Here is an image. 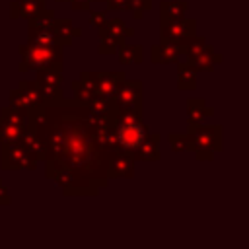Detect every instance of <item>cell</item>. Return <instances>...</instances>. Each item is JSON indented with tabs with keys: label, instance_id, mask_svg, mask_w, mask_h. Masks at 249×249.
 Returning a JSON list of instances; mask_svg holds the SVG:
<instances>
[{
	"label": "cell",
	"instance_id": "1",
	"mask_svg": "<svg viewBox=\"0 0 249 249\" xmlns=\"http://www.w3.org/2000/svg\"><path fill=\"white\" fill-rule=\"evenodd\" d=\"M27 130L41 136L47 158H54L74 171L80 196H95L107 185L109 152L95 144L86 105L74 97L43 103L27 111Z\"/></svg>",
	"mask_w": 249,
	"mask_h": 249
},
{
	"label": "cell",
	"instance_id": "2",
	"mask_svg": "<svg viewBox=\"0 0 249 249\" xmlns=\"http://www.w3.org/2000/svg\"><path fill=\"white\" fill-rule=\"evenodd\" d=\"M19 54V64L18 72L25 74L29 70H39V68H54V70H64V54H62V45H19L18 49Z\"/></svg>",
	"mask_w": 249,
	"mask_h": 249
},
{
	"label": "cell",
	"instance_id": "3",
	"mask_svg": "<svg viewBox=\"0 0 249 249\" xmlns=\"http://www.w3.org/2000/svg\"><path fill=\"white\" fill-rule=\"evenodd\" d=\"M117 148L134 154V150L142 144V140L148 134V126L144 123L142 111H119L113 121Z\"/></svg>",
	"mask_w": 249,
	"mask_h": 249
},
{
	"label": "cell",
	"instance_id": "4",
	"mask_svg": "<svg viewBox=\"0 0 249 249\" xmlns=\"http://www.w3.org/2000/svg\"><path fill=\"white\" fill-rule=\"evenodd\" d=\"M27 130V113L6 105L0 109V144L2 142H16Z\"/></svg>",
	"mask_w": 249,
	"mask_h": 249
},
{
	"label": "cell",
	"instance_id": "5",
	"mask_svg": "<svg viewBox=\"0 0 249 249\" xmlns=\"http://www.w3.org/2000/svg\"><path fill=\"white\" fill-rule=\"evenodd\" d=\"M0 167L2 169H25L33 171L37 167V160L21 146L19 140L16 142H2L0 144Z\"/></svg>",
	"mask_w": 249,
	"mask_h": 249
},
{
	"label": "cell",
	"instance_id": "6",
	"mask_svg": "<svg viewBox=\"0 0 249 249\" xmlns=\"http://www.w3.org/2000/svg\"><path fill=\"white\" fill-rule=\"evenodd\" d=\"M113 101L119 111H142L144 107V84L142 80H123L117 86Z\"/></svg>",
	"mask_w": 249,
	"mask_h": 249
},
{
	"label": "cell",
	"instance_id": "7",
	"mask_svg": "<svg viewBox=\"0 0 249 249\" xmlns=\"http://www.w3.org/2000/svg\"><path fill=\"white\" fill-rule=\"evenodd\" d=\"M35 74H37L35 84L39 88L43 103H54V101L64 97V91H62V82H64L62 70L39 68V70H35Z\"/></svg>",
	"mask_w": 249,
	"mask_h": 249
},
{
	"label": "cell",
	"instance_id": "8",
	"mask_svg": "<svg viewBox=\"0 0 249 249\" xmlns=\"http://www.w3.org/2000/svg\"><path fill=\"white\" fill-rule=\"evenodd\" d=\"M187 132L193 136L195 148H204L212 152L224 150V130L222 124H196L193 128H187Z\"/></svg>",
	"mask_w": 249,
	"mask_h": 249
},
{
	"label": "cell",
	"instance_id": "9",
	"mask_svg": "<svg viewBox=\"0 0 249 249\" xmlns=\"http://www.w3.org/2000/svg\"><path fill=\"white\" fill-rule=\"evenodd\" d=\"M10 105L12 107H18L21 111H31L39 105H43V97L39 93V88L35 84V80H21L18 84L16 89L10 91V97H8Z\"/></svg>",
	"mask_w": 249,
	"mask_h": 249
},
{
	"label": "cell",
	"instance_id": "10",
	"mask_svg": "<svg viewBox=\"0 0 249 249\" xmlns=\"http://www.w3.org/2000/svg\"><path fill=\"white\" fill-rule=\"evenodd\" d=\"M134 156L124 150H111L107 161V179H130L134 177Z\"/></svg>",
	"mask_w": 249,
	"mask_h": 249
},
{
	"label": "cell",
	"instance_id": "11",
	"mask_svg": "<svg viewBox=\"0 0 249 249\" xmlns=\"http://www.w3.org/2000/svg\"><path fill=\"white\" fill-rule=\"evenodd\" d=\"M196 33V19L195 18H179L171 21L160 23V41H171L179 43L181 39Z\"/></svg>",
	"mask_w": 249,
	"mask_h": 249
},
{
	"label": "cell",
	"instance_id": "12",
	"mask_svg": "<svg viewBox=\"0 0 249 249\" xmlns=\"http://www.w3.org/2000/svg\"><path fill=\"white\" fill-rule=\"evenodd\" d=\"M97 29H99V31H97V33H99V39L111 41V43H115L117 47H119L121 43H124L128 37L134 35V29L128 27V25H124V21L119 19V18H111V19L107 18L105 23L99 25Z\"/></svg>",
	"mask_w": 249,
	"mask_h": 249
},
{
	"label": "cell",
	"instance_id": "13",
	"mask_svg": "<svg viewBox=\"0 0 249 249\" xmlns=\"http://www.w3.org/2000/svg\"><path fill=\"white\" fill-rule=\"evenodd\" d=\"M72 88V93H74V99L82 105H86L93 95H97V88H95V72H89V70H82L78 80H74L70 84Z\"/></svg>",
	"mask_w": 249,
	"mask_h": 249
},
{
	"label": "cell",
	"instance_id": "14",
	"mask_svg": "<svg viewBox=\"0 0 249 249\" xmlns=\"http://www.w3.org/2000/svg\"><path fill=\"white\" fill-rule=\"evenodd\" d=\"M181 56H183V49L179 43L160 41L154 47H150V60L154 64H171L177 62Z\"/></svg>",
	"mask_w": 249,
	"mask_h": 249
},
{
	"label": "cell",
	"instance_id": "15",
	"mask_svg": "<svg viewBox=\"0 0 249 249\" xmlns=\"http://www.w3.org/2000/svg\"><path fill=\"white\" fill-rule=\"evenodd\" d=\"M160 142H161V134L160 132H150L146 134V138L142 140V144L134 150V160L136 161H160L161 160V152H160Z\"/></svg>",
	"mask_w": 249,
	"mask_h": 249
},
{
	"label": "cell",
	"instance_id": "16",
	"mask_svg": "<svg viewBox=\"0 0 249 249\" xmlns=\"http://www.w3.org/2000/svg\"><path fill=\"white\" fill-rule=\"evenodd\" d=\"M214 115V107H208L202 97H189L187 99V128L202 124L206 119Z\"/></svg>",
	"mask_w": 249,
	"mask_h": 249
},
{
	"label": "cell",
	"instance_id": "17",
	"mask_svg": "<svg viewBox=\"0 0 249 249\" xmlns=\"http://www.w3.org/2000/svg\"><path fill=\"white\" fill-rule=\"evenodd\" d=\"M222 60H224V56H222L220 53H216L212 45H208V43H206L204 51H202V53H198L196 56L189 58L187 62H189L196 72H212V70H214Z\"/></svg>",
	"mask_w": 249,
	"mask_h": 249
},
{
	"label": "cell",
	"instance_id": "18",
	"mask_svg": "<svg viewBox=\"0 0 249 249\" xmlns=\"http://www.w3.org/2000/svg\"><path fill=\"white\" fill-rule=\"evenodd\" d=\"M126 78L124 72H107V70H101V72H95V88H97V93L99 95H105V97H113L115 91H117V86L119 82H123Z\"/></svg>",
	"mask_w": 249,
	"mask_h": 249
},
{
	"label": "cell",
	"instance_id": "19",
	"mask_svg": "<svg viewBox=\"0 0 249 249\" xmlns=\"http://www.w3.org/2000/svg\"><path fill=\"white\" fill-rule=\"evenodd\" d=\"M53 29H54V33H56V41H58V45H62V47L72 45V41H74L76 37L82 35V29L76 27V25L72 23L70 18H54V21H53Z\"/></svg>",
	"mask_w": 249,
	"mask_h": 249
},
{
	"label": "cell",
	"instance_id": "20",
	"mask_svg": "<svg viewBox=\"0 0 249 249\" xmlns=\"http://www.w3.org/2000/svg\"><path fill=\"white\" fill-rule=\"evenodd\" d=\"M47 4L45 0H12L10 2V18L12 19H29Z\"/></svg>",
	"mask_w": 249,
	"mask_h": 249
},
{
	"label": "cell",
	"instance_id": "21",
	"mask_svg": "<svg viewBox=\"0 0 249 249\" xmlns=\"http://www.w3.org/2000/svg\"><path fill=\"white\" fill-rule=\"evenodd\" d=\"M189 12L187 0H161L160 2V23L185 18Z\"/></svg>",
	"mask_w": 249,
	"mask_h": 249
},
{
	"label": "cell",
	"instance_id": "22",
	"mask_svg": "<svg viewBox=\"0 0 249 249\" xmlns=\"http://www.w3.org/2000/svg\"><path fill=\"white\" fill-rule=\"evenodd\" d=\"M19 142H21V146H23L37 161H43V160L47 158V146H45V142L41 140V136H39L37 132L25 130L23 136L19 138Z\"/></svg>",
	"mask_w": 249,
	"mask_h": 249
},
{
	"label": "cell",
	"instance_id": "23",
	"mask_svg": "<svg viewBox=\"0 0 249 249\" xmlns=\"http://www.w3.org/2000/svg\"><path fill=\"white\" fill-rule=\"evenodd\" d=\"M196 70L189 62L177 60V88L181 91H195L196 88Z\"/></svg>",
	"mask_w": 249,
	"mask_h": 249
},
{
	"label": "cell",
	"instance_id": "24",
	"mask_svg": "<svg viewBox=\"0 0 249 249\" xmlns=\"http://www.w3.org/2000/svg\"><path fill=\"white\" fill-rule=\"evenodd\" d=\"M117 58L121 64H140L142 58H144V49L142 45H126V43H121L117 47Z\"/></svg>",
	"mask_w": 249,
	"mask_h": 249
},
{
	"label": "cell",
	"instance_id": "25",
	"mask_svg": "<svg viewBox=\"0 0 249 249\" xmlns=\"http://www.w3.org/2000/svg\"><path fill=\"white\" fill-rule=\"evenodd\" d=\"M27 43H31V45H58L53 25L27 29Z\"/></svg>",
	"mask_w": 249,
	"mask_h": 249
},
{
	"label": "cell",
	"instance_id": "26",
	"mask_svg": "<svg viewBox=\"0 0 249 249\" xmlns=\"http://www.w3.org/2000/svg\"><path fill=\"white\" fill-rule=\"evenodd\" d=\"M167 142L173 152H193L195 150L193 136L189 132H169Z\"/></svg>",
	"mask_w": 249,
	"mask_h": 249
},
{
	"label": "cell",
	"instance_id": "27",
	"mask_svg": "<svg viewBox=\"0 0 249 249\" xmlns=\"http://www.w3.org/2000/svg\"><path fill=\"white\" fill-rule=\"evenodd\" d=\"M54 18H56L54 10H51V8H47V6H45L43 10H39L35 16H31V18L27 19V29H35V27H49V25H53Z\"/></svg>",
	"mask_w": 249,
	"mask_h": 249
},
{
	"label": "cell",
	"instance_id": "28",
	"mask_svg": "<svg viewBox=\"0 0 249 249\" xmlns=\"http://www.w3.org/2000/svg\"><path fill=\"white\" fill-rule=\"evenodd\" d=\"M124 10H128L134 19H142L144 14L152 10V0H126Z\"/></svg>",
	"mask_w": 249,
	"mask_h": 249
},
{
	"label": "cell",
	"instance_id": "29",
	"mask_svg": "<svg viewBox=\"0 0 249 249\" xmlns=\"http://www.w3.org/2000/svg\"><path fill=\"white\" fill-rule=\"evenodd\" d=\"M117 53V45L105 39H99V47H97V54H115Z\"/></svg>",
	"mask_w": 249,
	"mask_h": 249
},
{
	"label": "cell",
	"instance_id": "30",
	"mask_svg": "<svg viewBox=\"0 0 249 249\" xmlns=\"http://www.w3.org/2000/svg\"><path fill=\"white\" fill-rule=\"evenodd\" d=\"M70 2V8L74 12H88L91 2H97V0H68Z\"/></svg>",
	"mask_w": 249,
	"mask_h": 249
},
{
	"label": "cell",
	"instance_id": "31",
	"mask_svg": "<svg viewBox=\"0 0 249 249\" xmlns=\"http://www.w3.org/2000/svg\"><path fill=\"white\" fill-rule=\"evenodd\" d=\"M193 154H195V158H196L198 161H202V160H204V161H212L216 152H212V150H204V148H195Z\"/></svg>",
	"mask_w": 249,
	"mask_h": 249
},
{
	"label": "cell",
	"instance_id": "32",
	"mask_svg": "<svg viewBox=\"0 0 249 249\" xmlns=\"http://www.w3.org/2000/svg\"><path fill=\"white\" fill-rule=\"evenodd\" d=\"M105 19H107V12H91L89 14V25H93V27L103 25Z\"/></svg>",
	"mask_w": 249,
	"mask_h": 249
},
{
	"label": "cell",
	"instance_id": "33",
	"mask_svg": "<svg viewBox=\"0 0 249 249\" xmlns=\"http://www.w3.org/2000/svg\"><path fill=\"white\" fill-rule=\"evenodd\" d=\"M107 12H123L126 6V0H105Z\"/></svg>",
	"mask_w": 249,
	"mask_h": 249
},
{
	"label": "cell",
	"instance_id": "34",
	"mask_svg": "<svg viewBox=\"0 0 249 249\" xmlns=\"http://www.w3.org/2000/svg\"><path fill=\"white\" fill-rule=\"evenodd\" d=\"M10 202H12L10 193H8V189L4 187V183H2V179H0V204H2V206H8Z\"/></svg>",
	"mask_w": 249,
	"mask_h": 249
},
{
	"label": "cell",
	"instance_id": "35",
	"mask_svg": "<svg viewBox=\"0 0 249 249\" xmlns=\"http://www.w3.org/2000/svg\"><path fill=\"white\" fill-rule=\"evenodd\" d=\"M54 2H58V4H60V2H68V0H54Z\"/></svg>",
	"mask_w": 249,
	"mask_h": 249
},
{
	"label": "cell",
	"instance_id": "36",
	"mask_svg": "<svg viewBox=\"0 0 249 249\" xmlns=\"http://www.w3.org/2000/svg\"><path fill=\"white\" fill-rule=\"evenodd\" d=\"M97 2H105V0H97Z\"/></svg>",
	"mask_w": 249,
	"mask_h": 249
}]
</instances>
